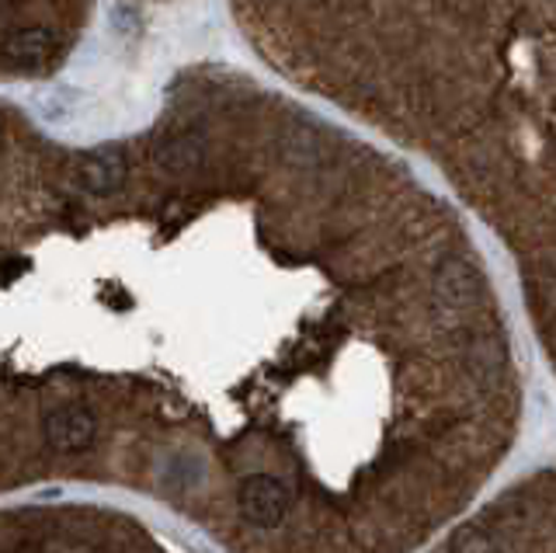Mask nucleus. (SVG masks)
I'll use <instances>...</instances> for the list:
<instances>
[{"label": "nucleus", "mask_w": 556, "mask_h": 553, "mask_svg": "<svg viewBox=\"0 0 556 553\" xmlns=\"http://www.w3.org/2000/svg\"><path fill=\"white\" fill-rule=\"evenodd\" d=\"M153 164L170 175H188L205 164V140L199 133H174L153 147Z\"/></svg>", "instance_id": "nucleus-4"}, {"label": "nucleus", "mask_w": 556, "mask_h": 553, "mask_svg": "<svg viewBox=\"0 0 556 553\" xmlns=\"http://www.w3.org/2000/svg\"><path fill=\"white\" fill-rule=\"evenodd\" d=\"M77 181L84 192L91 196H109L126 181V153L118 147H98L87 150L77 164Z\"/></svg>", "instance_id": "nucleus-3"}, {"label": "nucleus", "mask_w": 556, "mask_h": 553, "mask_svg": "<svg viewBox=\"0 0 556 553\" xmlns=\"http://www.w3.org/2000/svg\"><path fill=\"white\" fill-rule=\"evenodd\" d=\"M94 431H98L94 414L80 404L56 407L42 425L46 445L56 449V453H80V449H87L94 442Z\"/></svg>", "instance_id": "nucleus-2"}, {"label": "nucleus", "mask_w": 556, "mask_h": 553, "mask_svg": "<svg viewBox=\"0 0 556 553\" xmlns=\"http://www.w3.org/2000/svg\"><path fill=\"white\" fill-rule=\"evenodd\" d=\"M52 49H56V32L52 28H14L0 39V56L17 66L42 63L52 56Z\"/></svg>", "instance_id": "nucleus-5"}, {"label": "nucleus", "mask_w": 556, "mask_h": 553, "mask_svg": "<svg viewBox=\"0 0 556 553\" xmlns=\"http://www.w3.org/2000/svg\"><path fill=\"white\" fill-rule=\"evenodd\" d=\"M439 297L448 300V303H466L469 297L477 292V272L469 268L466 262H448L442 272H439Z\"/></svg>", "instance_id": "nucleus-6"}, {"label": "nucleus", "mask_w": 556, "mask_h": 553, "mask_svg": "<svg viewBox=\"0 0 556 553\" xmlns=\"http://www.w3.org/2000/svg\"><path fill=\"white\" fill-rule=\"evenodd\" d=\"M286 508H289V491L282 480L257 474L240 483V512L248 523H254L261 529H271L282 523Z\"/></svg>", "instance_id": "nucleus-1"}, {"label": "nucleus", "mask_w": 556, "mask_h": 553, "mask_svg": "<svg viewBox=\"0 0 556 553\" xmlns=\"http://www.w3.org/2000/svg\"><path fill=\"white\" fill-rule=\"evenodd\" d=\"M0 4H4V0H0Z\"/></svg>", "instance_id": "nucleus-8"}, {"label": "nucleus", "mask_w": 556, "mask_h": 553, "mask_svg": "<svg viewBox=\"0 0 556 553\" xmlns=\"http://www.w3.org/2000/svg\"><path fill=\"white\" fill-rule=\"evenodd\" d=\"M0 140H4V115H0Z\"/></svg>", "instance_id": "nucleus-7"}]
</instances>
